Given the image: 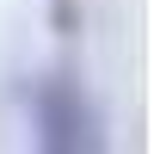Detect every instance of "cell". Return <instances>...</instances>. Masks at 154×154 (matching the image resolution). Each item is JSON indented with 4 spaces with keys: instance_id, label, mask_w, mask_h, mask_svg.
Wrapping results in <instances>:
<instances>
[{
    "instance_id": "1",
    "label": "cell",
    "mask_w": 154,
    "mask_h": 154,
    "mask_svg": "<svg viewBox=\"0 0 154 154\" xmlns=\"http://www.w3.org/2000/svg\"><path fill=\"white\" fill-rule=\"evenodd\" d=\"M31 117H37V142L49 154H93V148H105L99 111H93V99H86V86L74 80V74H49V80L37 86Z\"/></svg>"
},
{
    "instance_id": "2",
    "label": "cell",
    "mask_w": 154,
    "mask_h": 154,
    "mask_svg": "<svg viewBox=\"0 0 154 154\" xmlns=\"http://www.w3.org/2000/svg\"><path fill=\"white\" fill-rule=\"evenodd\" d=\"M49 25H56V31H74V25H80V6H74V0H56V6H49Z\"/></svg>"
}]
</instances>
